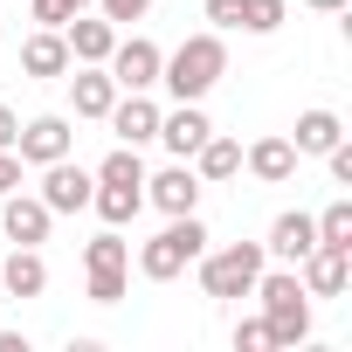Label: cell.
Segmentation results:
<instances>
[{
  "label": "cell",
  "mask_w": 352,
  "mask_h": 352,
  "mask_svg": "<svg viewBox=\"0 0 352 352\" xmlns=\"http://www.w3.org/2000/svg\"><path fill=\"white\" fill-rule=\"evenodd\" d=\"M221 76H228V42H221L214 28H208V35H187L180 49L159 63V83L173 90V104H201Z\"/></svg>",
  "instance_id": "cell-1"
},
{
  "label": "cell",
  "mask_w": 352,
  "mask_h": 352,
  "mask_svg": "<svg viewBox=\"0 0 352 352\" xmlns=\"http://www.w3.org/2000/svg\"><path fill=\"white\" fill-rule=\"evenodd\" d=\"M249 297H263V324H270V345H304L311 338V297H304V283H297V270L283 263V270H270L263 263V276H256V290Z\"/></svg>",
  "instance_id": "cell-2"
},
{
  "label": "cell",
  "mask_w": 352,
  "mask_h": 352,
  "mask_svg": "<svg viewBox=\"0 0 352 352\" xmlns=\"http://www.w3.org/2000/svg\"><path fill=\"white\" fill-rule=\"evenodd\" d=\"M208 249V228H201V214H166V228L138 249V276L145 283H173L194 256Z\"/></svg>",
  "instance_id": "cell-3"
},
{
  "label": "cell",
  "mask_w": 352,
  "mask_h": 352,
  "mask_svg": "<svg viewBox=\"0 0 352 352\" xmlns=\"http://www.w3.org/2000/svg\"><path fill=\"white\" fill-rule=\"evenodd\" d=\"M194 263H201V290L208 297H249L270 256H263V242H228V249H201Z\"/></svg>",
  "instance_id": "cell-4"
},
{
  "label": "cell",
  "mask_w": 352,
  "mask_h": 352,
  "mask_svg": "<svg viewBox=\"0 0 352 352\" xmlns=\"http://www.w3.org/2000/svg\"><path fill=\"white\" fill-rule=\"evenodd\" d=\"M297 283H304V297H345V283H352V249L311 242L304 263H297Z\"/></svg>",
  "instance_id": "cell-5"
},
{
  "label": "cell",
  "mask_w": 352,
  "mask_h": 352,
  "mask_svg": "<svg viewBox=\"0 0 352 352\" xmlns=\"http://www.w3.org/2000/svg\"><path fill=\"white\" fill-rule=\"evenodd\" d=\"M159 63H166V56H159V42H145V35H124V42L104 56V69H111L118 90H152V83H159Z\"/></svg>",
  "instance_id": "cell-6"
},
{
  "label": "cell",
  "mask_w": 352,
  "mask_h": 352,
  "mask_svg": "<svg viewBox=\"0 0 352 352\" xmlns=\"http://www.w3.org/2000/svg\"><path fill=\"white\" fill-rule=\"evenodd\" d=\"M90 187H97V173H83L69 159H49L42 166V208L49 214H83L90 208Z\"/></svg>",
  "instance_id": "cell-7"
},
{
  "label": "cell",
  "mask_w": 352,
  "mask_h": 352,
  "mask_svg": "<svg viewBox=\"0 0 352 352\" xmlns=\"http://www.w3.org/2000/svg\"><path fill=\"white\" fill-rule=\"evenodd\" d=\"M69 145H76V131H69V118H56V111L28 118V124H21V138H14L21 166H49V159H69Z\"/></svg>",
  "instance_id": "cell-8"
},
{
  "label": "cell",
  "mask_w": 352,
  "mask_h": 352,
  "mask_svg": "<svg viewBox=\"0 0 352 352\" xmlns=\"http://www.w3.org/2000/svg\"><path fill=\"white\" fill-rule=\"evenodd\" d=\"M0 228H8V242H28V249H42L49 242V228H56V214L42 208V194H0Z\"/></svg>",
  "instance_id": "cell-9"
},
{
  "label": "cell",
  "mask_w": 352,
  "mask_h": 352,
  "mask_svg": "<svg viewBox=\"0 0 352 352\" xmlns=\"http://www.w3.org/2000/svg\"><path fill=\"white\" fill-rule=\"evenodd\" d=\"M145 201L159 208V214H194L201 208V173L180 159V166H166V173H152L145 180Z\"/></svg>",
  "instance_id": "cell-10"
},
{
  "label": "cell",
  "mask_w": 352,
  "mask_h": 352,
  "mask_svg": "<svg viewBox=\"0 0 352 352\" xmlns=\"http://www.w3.org/2000/svg\"><path fill=\"white\" fill-rule=\"evenodd\" d=\"M104 124L118 131V145H145V138H159V104L145 90H118V104L104 111Z\"/></svg>",
  "instance_id": "cell-11"
},
{
  "label": "cell",
  "mask_w": 352,
  "mask_h": 352,
  "mask_svg": "<svg viewBox=\"0 0 352 352\" xmlns=\"http://www.w3.org/2000/svg\"><path fill=\"white\" fill-rule=\"evenodd\" d=\"M208 131H214V124H208V111H201V104H180V111H159V145H166L173 159H194Z\"/></svg>",
  "instance_id": "cell-12"
},
{
  "label": "cell",
  "mask_w": 352,
  "mask_h": 352,
  "mask_svg": "<svg viewBox=\"0 0 352 352\" xmlns=\"http://www.w3.org/2000/svg\"><path fill=\"white\" fill-rule=\"evenodd\" d=\"M76 76H69V104H76V118H104L111 104H118V83H111V69L104 63H69Z\"/></svg>",
  "instance_id": "cell-13"
},
{
  "label": "cell",
  "mask_w": 352,
  "mask_h": 352,
  "mask_svg": "<svg viewBox=\"0 0 352 352\" xmlns=\"http://www.w3.org/2000/svg\"><path fill=\"white\" fill-rule=\"evenodd\" d=\"M63 42H69V63H104V56L118 49V21L69 14V21H63Z\"/></svg>",
  "instance_id": "cell-14"
},
{
  "label": "cell",
  "mask_w": 352,
  "mask_h": 352,
  "mask_svg": "<svg viewBox=\"0 0 352 352\" xmlns=\"http://www.w3.org/2000/svg\"><path fill=\"white\" fill-rule=\"evenodd\" d=\"M311 242H318V221L290 208V214H276V221H270V242H263V256H276V263H290V270H297Z\"/></svg>",
  "instance_id": "cell-15"
},
{
  "label": "cell",
  "mask_w": 352,
  "mask_h": 352,
  "mask_svg": "<svg viewBox=\"0 0 352 352\" xmlns=\"http://www.w3.org/2000/svg\"><path fill=\"white\" fill-rule=\"evenodd\" d=\"M242 166L256 173L263 187H283L290 173H297V145H290V138H256V145L242 152Z\"/></svg>",
  "instance_id": "cell-16"
},
{
  "label": "cell",
  "mask_w": 352,
  "mask_h": 352,
  "mask_svg": "<svg viewBox=\"0 0 352 352\" xmlns=\"http://www.w3.org/2000/svg\"><path fill=\"white\" fill-rule=\"evenodd\" d=\"M0 283H8V297H42V290H49V263H42V249L14 242V256L0 263Z\"/></svg>",
  "instance_id": "cell-17"
},
{
  "label": "cell",
  "mask_w": 352,
  "mask_h": 352,
  "mask_svg": "<svg viewBox=\"0 0 352 352\" xmlns=\"http://www.w3.org/2000/svg\"><path fill=\"white\" fill-rule=\"evenodd\" d=\"M21 69H28V76H69V42H63V28H35V35L21 42Z\"/></svg>",
  "instance_id": "cell-18"
},
{
  "label": "cell",
  "mask_w": 352,
  "mask_h": 352,
  "mask_svg": "<svg viewBox=\"0 0 352 352\" xmlns=\"http://www.w3.org/2000/svg\"><path fill=\"white\" fill-rule=\"evenodd\" d=\"M194 173H201V187H208V180H235V173H242V145L221 138V131H208L201 152H194Z\"/></svg>",
  "instance_id": "cell-19"
},
{
  "label": "cell",
  "mask_w": 352,
  "mask_h": 352,
  "mask_svg": "<svg viewBox=\"0 0 352 352\" xmlns=\"http://www.w3.org/2000/svg\"><path fill=\"white\" fill-rule=\"evenodd\" d=\"M338 138H345V124H338V111H324V104H318V111H304V118H297V131H290V145H297V152H331Z\"/></svg>",
  "instance_id": "cell-20"
},
{
  "label": "cell",
  "mask_w": 352,
  "mask_h": 352,
  "mask_svg": "<svg viewBox=\"0 0 352 352\" xmlns=\"http://www.w3.org/2000/svg\"><path fill=\"white\" fill-rule=\"evenodd\" d=\"M90 208L111 221V228H124V221H138V208H145V187H90Z\"/></svg>",
  "instance_id": "cell-21"
},
{
  "label": "cell",
  "mask_w": 352,
  "mask_h": 352,
  "mask_svg": "<svg viewBox=\"0 0 352 352\" xmlns=\"http://www.w3.org/2000/svg\"><path fill=\"white\" fill-rule=\"evenodd\" d=\"M83 270H90V276H104V270H131V242H124L118 228L90 235V242H83Z\"/></svg>",
  "instance_id": "cell-22"
},
{
  "label": "cell",
  "mask_w": 352,
  "mask_h": 352,
  "mask_svg": "<svg viewBox=\"0 0 352 352\" xmlns=\"http://www.w3.org/2000/svg\"><path fill=\"white\" fill-rule=\"evenodd\" d=\"M97 180H104V187H145V159H138V145H118V152H104Z\"/></svg>",
  "instance_id": "cell-23"
},
{
  "label": "cell",
  "mask_w": 352,
  "mask_h": 352,
  "mask_svg": "<svg viewBox=\"0 0 352 352\" xmlns=\"http://www.w3.org/2000/svg\"><path fill=\"white\" fill-rule=\"evenodd\" d=\"M290 21V0H242V28L249 35H276Z\"/></svg>",
  "instance_id": "cell-24"
},
{
  "label": "cell",
  "mask_w": 352,
  "mask_h": 352,
  "mask_svg": "<svg viewBox=\"0 0 352 352\" xmlns=\"http://www.w3.org/2000/svg\"><path fill=\"white\" fill-rule=\"evenodd\" d=\"M318 242H338V249H352V201H331V208L318 214Z\"/></svg>",
  "instance_id": "cell-25"
},
{
  "label": "cell",
  "mask_w": 352,
  "mask_h": 352,
  "mask_svg": "<svg viewBox=\"0 0 352 352\" xmlns=\"http://www.w3.org/2000/svg\"><path fill=\"white\" fill-rule=\"evenodd\" d=\"M28 14H35L42 28H63V21H69V14H83V8H76V0H28Z\"/></svg>",
  "instance_id": "cell-26"
},
{
  "label": "cell",
  "mask_w": 352,
  "mask_h": 352,
  "mask_svg": "<svg viewBox=\"0 0 352 352\" xmlns=\"http://www.w3.org/2000/svg\"><path fill=\"white\" fill-rule=\"evenodd\" d=\"M235 352H270V324L263 318H242L235 324Z\"/></svg>",
  "instance_id": "cell-27"
},
{
  "label": "cell",
  "mask_w": 352,
  "mask_h": 352,
  "mask_svg": "<svg viewBox=\"0 0 352 352\" xmlns=\"http://www.w3.org/2000/svg\"><path fill=\"white\" fill-rule=\"evenodd\" d=\"M124 297V270H104V276H90V304H118Z\"/></svg>",
  "instance_id": "cell-28"
},
{
  "label": "cell",
  "mask_w": 352,
  "mask_h": 352,
  "mask_svg": "<svg viewBox=\"0 0 352 352\" xmlns=\"http://www.w3.org/2000/svg\"><path fill=\"white\" fill-rule=\"evenodd\" d=\"M324 166H331V180H338V187H352V145H345V138L324 152Z\"/></svg>",
  "instance_id": "cell-29"
},
{
  "label": "cell",
  "mask_w": 352,
  "mask_h": 352,
  "mask_svg": "<svg viewBox=\"0 0 352 352\" xmlns=\"http://www.w3.org/2000/svg\"><path fill=\"white\" fill-rule=\"evenodd\" d=\"M208 21L214 28H242V0H208Z\"/></svg>",
  "instance_id": "cell-30"
},
{
  "label": "cell",
  "mask_w": 352,
  "mask_h": 352,
  "mask_svg": "<svg viewBox=\"0 0 352 352\" xmlns=\"http://www.w3.org/2000/svg\"><path fill=\"white\" fill-rule=\"evenodd\" d=\"M152 0H104V21H138Z\"/></svg>",
  "instance_id": "cell-31"
},
{
  "label": "cell",
  "mask_w": 352,
  "mask_h": 352,
  "mask_svg": "<svg viewBox=\"0 0 352 352\" xmlns=\"http://www.w3.org/2000/svg\"><path fill=\"white\" fill-rule=\"evenodd\" d=\"M21 187V152H0V194Z\"/></svg>",
  "instance_id": "cell-32"
},
{
  "label": "cell",
  "mask_w": 352,
  "mask_h": 352,
  "mask_svg": "<svg viewBox=\"0 0 352 352\" xmlns=\"http://www.w3.org/2000/svg\"><path fill=\"white\" fill-rule=\"evenodd\" d=\"M14 138H21V118H14L8 104H0V152H14Z\"/></svg>",
  "instance_id": "cell-33"
},
{
  "label": "cell",
  "mask_w": 352,
  "mask_h": 352,
  "mask_svg": "<svg viewBox=\"0 0 352 352\" xmlns=\"http://www.w3.org/2000/svg\"><path fill=\"white\" fill-rule=\"evenodd\" d=\"M304 8H311V14H345L352 0H304Z\"/></svg>",
  "instance_id": "cell-34"
},
{
  "label": "cell",
  "mask_w": 352,
  "mask_h": 352,
  "mask_svg": "<svg viewBox=\"0 0 352 352\" xmlns=\"http://www.w3.org/2000/svg\"><path fill=\"white\" fill-rule=\"evenodd\" d=\"M76 8H90V0H76Z\"/></svg>",
  "instance_id": "cell-35"
}]
</instances>
